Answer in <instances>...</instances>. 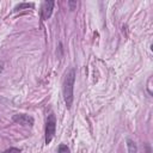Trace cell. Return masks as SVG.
I'll list each match as a JSON object with an SVG mask.
<instances>
[{"instance_id": "cell-8", "label": "cell", "mask_w": 153, "mask_h": 153, "mask_svg": "<svg viewBox=\"0 0 153 153\" xmlns=\"http://www.w3.org/2000/svg\"><path fill=\"white\" fill-rule=\"evenodd\" d=\"M6 152H20V148H14V147H12V148L6 149Z\"/></svg>"}, {"instance_id": "cell-3", "label": "cell", "mask_w": 153, "mask_h": 153, "mask_svg": "<svg viewBox=\"0 0 153 153\" xmlns=\"http://www.w3.org/2000/svg\"><path fill=\"white\" fill-rule=\"evenodd\" d=\"M13 121L18 124H22V126H29L31 127L33 124V117L32 116H29V115H25V114H17V115H13Z\"/></svg>"}, {"instance_id": "cell-9", "label": "cell", "mask_w": 153, "mask_h": 153, "mask_svg": "<svg viewBox=\"0 0 153 153\" xmlns=\"http://www.w3.org/2000/svg\"><path fill=\"white\" fill-rule=\"evenodd\" d=\"M2 71H4V62L0 61V73H2Z\"/></svg>"}, {"instance_id": "cell-6", "label": "cell", "mask_w": 153, "mask_h": 153, "mask_svg": "<svg viewBox=\"0 0 153 153\" xmlns=\"http://www.w3.org/2000/svg\"><path fill=\"white\" fill-rule=\"evenodd\" d=\"M76 4H78V0H68L69 10H71V11H75V8H76Z\"/></svg>"}, {"instance_id": "cell-4", "label": "cell", "mask_w": 153, "mask_h": 153, "mask_svg": "<svg viewBox=\"0 0 153 153\" xmlns=\"http://www.w3.org/2000/svg\"><path fill=\"white\" fill-rule=\"evenodd\" d=\"M54 4H55L54 0H44L43 6H42V18L44 20H47L51 17V13L54 10Z\"/></svg>"}, {"instance_id": "cell-7", "label": "cell", "mask_w": 153, "mask_h": 153, "mask_svg": "<svg viewBox=\"0 0 153 153\" xmlns=\"http://www.w3.org/2000/svg\"><path fill=\"white\" fill-rule=\"evenodd\" d=\"M57 152H69V148L65 145H60L59 148H57Z\"/></svg>"}, {"instance_id": "cell-5", "label": "cell", "mask_w": 153, "mask_h": 153, "mask_svg": "<svg viewBox=\"0 0 153 153\" xmlns=\"http://www.w3.org/2000/svg\"><path fill=\"white\" fill-rule=\"evenodd\" d=\"M127 145H128V152H129V153H135V152L137 151L136 145H135V142H134L133 140L128 139V140H127Z\"/></svg>"}, {"instance_id": "cell-2", "label": "cell", "mask_w": 153, "mask_h": 153, "mask_svg": "<svg viewBox=\"0 0 153 153\" xmlns=\"http://www.w3.org/2000/svg\"><path fill=\"white\" fill-rule=\"evenodd\" d=\"M55 129H56V117L51 112L48 115L47 123H45V143L47 145L53 140L55 135Z\"/></svg>"}, {"instance_id": "cell-1", "label": "cell", "mask_w": 153, "mask_h": 153, "mask_svg": "<svg viewBox=\"0 0 153 153\" xmlns=\"http://www.w3.org/2000/svg\"><path fill=\"white\" fill-rule=\"evenodd\" d=\"M74 81H75V68L72 67L66 72L63 84H62V93H63V99H65L67 109H71L72 103H73Z\"/></svg>"}]
</instances>
